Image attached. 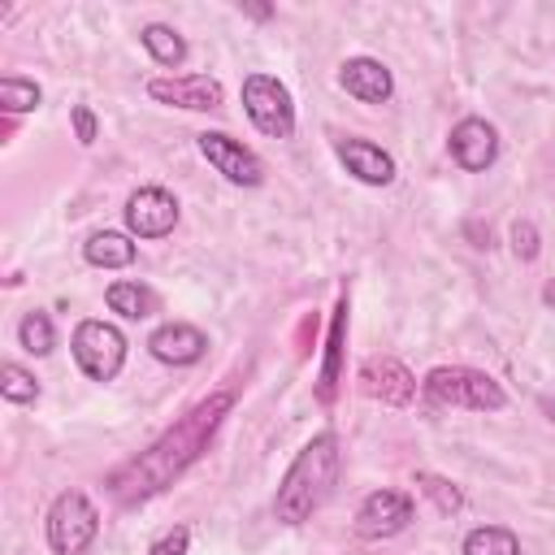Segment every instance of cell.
I'll return each mask as SVG.
<instances>
[{"label": "cell", "mask_w": 555, "mask_h": 555, "mask_svg": "<svg viewBox=\"0 0 555 555\" xmlns=\"http://www.w3.org/2000/svg\"><path fill=\"white\" fill-rule=\"evenodd\" d=\"M0 104L4 113H30L39 108V87L30 78H0Z\"/></svg>", "instance_id": "22"}, {"label": "cell", "mask_w": 555, "mask_h": 555, "mask_svg": "<svg viewBox=\"0 0 555 555\" xmlns=\"http://www.w3.org/2000/svg\"><path fill=\"white\" fill-rule=\"evenodd\" d=\"M447 147H451V156H455L460 169L481 173V169H490L494 156H499V130H494L486 117H464V121L451 130Z\"/></svg>", "instance_id": "11"}, {"label": "cell", "mask_w": 555, "mask_h": 555, "mask_svg": "<svg viewBox=\"0 0 555 555\" xmlns=\"http://www.w3.org/2000/svg\"><path fill=\"white\" fill-rule=\"evenodd\" d=\"M464 555H520V542L503 525H477L464 538Z\"/></svg>", "instance_id": "19"}, {"label": "cell", "mask_w": 555, "mask_h": 555, "mask_svg": "<svg viewBox=\"0 0 555 555\" xmlns=\"http://www.w3.org/2000/svg\"><path fill=\"white\" fill-rule=\"evenodd\" d=\"M186 542H191V533L178 525V529H169L165 538H156V542L147 546V555H186Z\"/></svg>", "instance_id": "26"}, {"label": "cell", "mask_w": 555, "mask_h": 555, "mask_svg": "<svg viewBox=\"0 0 555 555\" xmlns=\"http://www.w3.org/2000/svg\"><path fill=\"white\" fill-rule=\"evenodd\" d=\"M512 247H516L520 260H533V256H538V230H533L529 221H516V225H512Z\"/></svg>", "instance_id": "25"}, {"label": "cell", "mask_w": 555, "mask_h": 555, "mask_svg": "<svg viewBox=\"0 0 555 555\" xmlns=\"http://www.w3.org/2000/svg\"><path fill=\"white\" fill-rule=\"evenodd\" d=\"M82 256L95 269H126V264H134V243L126 234H117V230H100V234H91L82 243Z\"/></svg>", "instance_id": "16"}, {"label": "cell", "mask_w": 555, "mask_h": 555, "mask_svg": "<svg viewBox=\"0 0 555 555\" xmlns=\"http://www.w3.org/2000/svg\"><path fill=\"white\" fill-rule=\"evenodd\" d=\"M338 82H343L347 95H356V100H364V104H386V100L395 95L390 69H386L382 61H373V56H351V61H343Z\"/></svg>", "instance_id": "14"}, {"label": "cell", "mask_w": 555, "mask_h": 555, "mask_svg": "<svg viewBox=\"0 0 555 555\" xmlns=\"http://www.w3.org/2000/svg\"><path fill=\"white\" fill-rule=\"evenodd\" d=\"M74 360L91 382H113L126 364V334L108 321H78L74 330Z\"/></svg>", "instance_id": "6"}, {"label": "cell", "mask_w": 555, "mask_h": 555, "mask_svg": "<svg viewBox=\"0 0 555 555\" xmlns=\"http://www.w3.org/2000/svg\"><path fill=\"white\" fill-rule=\"evenodd\" d=\"M69 117H74V134H78V143H82V147L95 143V113H91L87 104H78Z\"/></svg>", "instance_id": "27"}, {"label": "cell", "mask_w": 555, "mask_h": 555, "mask_svg": "<svg viewBox=\"0 0 555 555\" xmlns=\"http://www.w3.org/2000/svg\"><path fill=\"white\" fill-rule=\"evenodd\" d=\"M243 108L251 126L269 139H291L295 134V104L291 91L273 74H247L243 78Z\"/></svg>", "instance_id": "5"}, {"label": "cell", "mask_w": 555, "mask_h": 555, "mask_svg": "<svg viewBox=\"0 0 555 555\" xmlns=\"http://www.w3.org/2000/svg\"><path fill=\"white\" fill-rule=\"evenodd\" d=\"M425 395L442 408H473V412H499L507 403L503 386L468 364H438L425 377Z\"/></svg>", "instance_id": "3"}, {"label": "cell", "mask_w": 555, "mask_h": 555, "mask_svg": "<svg viewBox=\"0 0 555 555\" xmlns=\"http://www.w3.org/2000/svg\"><path fill=\"white\" fill-rule=\"evenodd\" d=\"M195 143H199L204 160H208L225 182H234V186H260V182H264L260 156H256L251 147H243L238 139H230V134H221V130H204Z\"/></svg>", "instance_id": "7"}, {"label": "cell", "mask_w": 555, "mask_h": 555, "mask_svg": "<svg viewBox=\"0 0 555 555\" xmlns=\"http://www.w3.org/2000/svg\"><path fill=\"white\" fill-rule=\"evenodd\" d=\"M104 299H108V308H113L117 317H126V321H143V317L156 312V295H152L147 286H139V282H113Z\"/></svg>", "instance_id": "17"}, {"label": "cell", "mask_w": 555, "mask_h": 555, "mask_svg": "<svg viewBox=\"0 0 555 555\" xmlns=\"http://www.w3.org/2000/svg\"><path fill=\"white\" fill-rule=\"evenodd\" d=\"M343 325H347V299L338 304V317H334V330H330V364H325V377H321V399L334 395V373H338V347H343Z\"/></svg>", "instance_id": "24"}, {"label": "cell", "mask_w": 555, "mask_h": 555, "mask_svg": "<svg viewBox=\"0 0 555 555\" xmlns=\"http://www.w3.org/2000/svg\"><path fill=\"white\" fill-rule=\"evenodd\" d=\"M147 351L160 360V364H195L204 351H208V338L186 325V321H169L160 325L152 338H147Z\"/></svg>", "instance_id": "15"}, {"label": "cell", "mask_w": 555, "mask_h": 555, "mask_svg": "<svg viewBox=\"0 0 555 555\" xmlns=\"http://www.w3.org/2000/svg\"><path fill=\"white\" fill-rule=\"evenodd\" d=\"M356 382H360V390H364L369 399H382V403H395V408L412 403V395H416V377H412L395 356H373V360H364Z\"/></svg>", "instance_id": "12"}, {"label": "cell", "mask_w": 555, "mask_h": 555, "mask_svg": "<svg viewBox=\"0 0 555 555\" xmlns=\"http://www.w3.org/2000/svg\"><path fill=\"white\" fill-rule=\"evenodd\" d=\"M334 152H338V160H343V169L351 178H360L369 186H390L395 182V156L382 152L377 143H369V139H338Z\"/></svg>", "instance_id": "13"}, {"label": "cell", "mask_w": 555, "mask_h": 555, "mask_svg": "<svg viewBox=\"0 0 555 555\" xmlns=\"http://www.w3.org/2000/svg\"><path fill=\"white\" fill-rule=\"evenodd\" d=\"M0 395H4L9 403H35V399H39V382H35V373H26L22 364H4V369H0Z\"/></svg>", "instance_id": "21"}, {"label": "cell", "mask_w": 555, "mask_h": 555, "mask_svg": "<svg viewBox=\"0 0 555 555\" xmlns=\"http://www.w3.org/2000/svg\"><path fill=\"white\" fill-rule=\"evenodd\" d=\"M416 486H421V494H429V499H434V507H438V512H447V516L464 507V494H460V490H455L447 477H434V473H416Z\"/></svg>", "instance_id": "23"}, {"label": "cell", "mask_w": 555, "mask_h": 555, "mask_svg": "<svg viewBox=\"0 0 555 555\" xmlns=\"http://www.w3.org/2000/svg\"><path fill=\"white\" fill-rule=\"evenodd\" d=\"M412 520V499L403 490H373L360 512H356V533L360 538H395Z\"/></svg>", "instance_id": "9"}, {"label": "cell", "mask_w": 555, "mask_h": 555, "mask_svg": "<svg viewBox=\"0 0 555 555\" xmlns=\"http://www.w3.org/2000/svg\"><path fill=\"white\" fill-rule=\"evenodd\" d=\"M17 343L30 351V356H48L52 347H56V330H52V317L48 312H26L22 321H17Z\"/></svg>", "instance_id": "20"}, {"label": "cell", "mask_w": 555, "mask_h": 555, "mask_svg": "<svg viewBox=\"0 0 555 555\" xmlns=\"http://www.w3.org/2000/svg\"><path fill=\"white\" fill-rule=\"evenodd\" d=\"M139 39H143V48L152 52V61L156 65H182L186 61V39L173 30V26H160V22H152V26H143L139 30Z\"/></svg>", "instance_id": "18"}, {"label": "cell", "mask_w": 555, "mask_h": 555, "mask_svg": "<svg viewBox=\"0 0 555 555\" xmlns=\"http://www.w3.org/2000/svg\"><path fill=\"white\" fill-rule=\"evenodd\" d=\"M126 225L134 238H165L178 225V199L165 186H139L126 199Z\"/></svg>", "instance_id": "8"}, {"label": "cell", "mask_w": 555, "mask_h": 555, "mask_svg": "<svg viewBox=\"0 0 555 555\" xmlns=\"http://www.w3.org/2000/svg\"><path fill=\"white\" fill-rule=\"evenodd\" d=\"M147 95L160 100V104H173V108H217L221 104V82L208 78V74H173V78H152L147 82Z\"/></svg>", "instance_id": "10"}, {"label": "cell", "mask_w": 555, "mask_h": 555, "mask_svg": "<svg viewBox=\"0 0 555 555\" xmlns=\"http://www.w3.org/2000/svg\"><path fill=\"white\" fill-rule=\"evenodd\" d=\"M100 529V512L91 507V499L82 490H61L48 507V546L56 555H82L95 542Z\"/></svg>", "instance_id": "4"}, {"label": "cell", "mask_w": 555, "mask_h": 555, "mask_svg": "<svg viewBox=\"0 0 555 555\" xmlns=\"http://www.w3.org/2000/svg\"><path fill=\"white\" fill-rule=\"evenodd\" d=\"M230 412V390H217L212 399L195 403L165 438H156L139 460L121 464L113 477H108V490L121 499V503H134V499H147L156 490H165L212 438V429L221 425V416Z\"/></svg>", "instance_id": "1"}, {"label": "cell", "mask_w": 555, "mask_h": 555, "mask_svg": "<svg viewBox=\"0 0 555 555\" xmlns=\"http://www.w3.org/2000/svg\"><path fill=\"white\" fill-rule=\"evenodd\" d=\"M338 468H343V451H338V438L334 434H317L299 455L295 464L286 468L278 494H273V516L282 525H304L334 490L338 481Z\"/></svg>", "instance_id": "2"}]
</instances>
